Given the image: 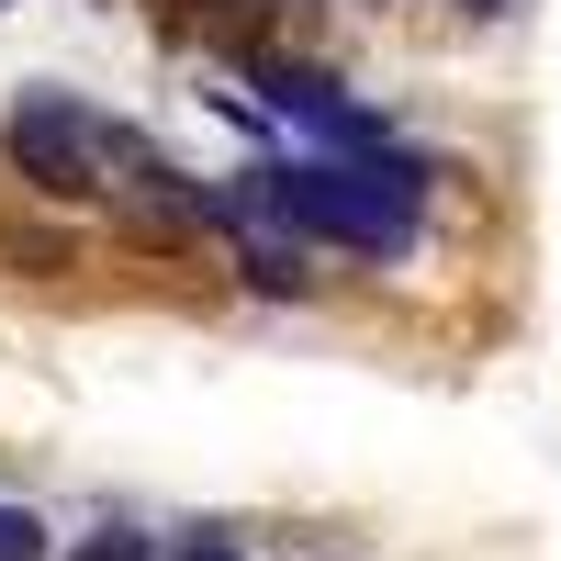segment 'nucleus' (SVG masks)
<instances>
[{
	"label": "nucleus",
	"instance_id": "1",
	"mask_svg": "<svg viewBox=\"0 0 561 561\" xmlns=\"http://www.w3.org/2000/svg\"><path fill=\"white\" fill-rule=\"evenodd\" d=\"M259 214L280 237H304L314 259H359V270H404L415 237H427V192H438V158L427 147H370V158H270L248 169Z\"/></svg>",
	"mask_w": 561,
	"mask_h": 561
},
{
	"label": "nucleus",
	"instance_id": "2",
	"mask_svg": "<svg viewBox=\"0 0 561 561\" xmlns=\"http://www.w3.org/2000/svg\"><path fill=\"white\" fill-rule=\"evenodd\" d=\"M0 169H12L45 214H102V203H113V169H102V135H90V102H79V90H45V79L0 113Z\"/></svg>",
	"mask_w": 561,
	"mask_h": 561
},
{
	"label": "nucleus",
	"instance_id": "3",
	"mask_svg": "<svg viewBox=\"0 0 561 561\" xmlns=\"http://www.w3.org/2000/svg\"><path fill=\"white\" fill-rule=\"evenodd\" d=\"M237 79L259 90V113L270 124H293L314 158H370V147H393V113L382 102H359V90L337 68H314V57H280V45H237Z\"/></svg>",
	"mask_w": 561,
	"mask_h": 561
},
{
	"label": "nucleus",
	"instance_id": "4",
	"mask_svg": "<svg viewBox=\"0 0 561 561\" xmlns=\"http://www.w3.org/2000/svg\"><path fill=\"white\" fill-rule=\"evenodd\" d=\"M225 270H237V293H259V304H314V293H325L314 248H304V237H280L270 214H259V225H237V237H225Z\"/></svg>",
	"mask_w": 561,
	"mask_h": 561
},
{
	"label": "nucleus",
	"instance_id": "5",
	"mask_svg": "<svg viewBox=\"0 0 561 561\" xmlns=\"http://www.w3.org/2000/svg\"><path fill=\"white\" fill-rule=\"evenodd\" d=\"M0 270H23V280L79 270V225H68V214H57V225H12V237H0Z\"/></svg>",
	"mask_w": 561,
	"mask_h": 561
},
{
	"label": "nucleus",
	"instance_id": "6",
	"mask_svg": "<svg viewBox=\"0 0 561 561\" xmlns=\"http://www.w3.org/2000/svg\"><path fill=\"white\" fill-rule=\"evenodd\" d=\"M57 561H158V539L113 517V528H90V539H79V550H57Z\"/></svg>",
	"mask_w": 561,
	"mask_h": 561
},
{
	"label": "nucleus",
	"instance_id": "7",
	"mask_svg": "<svg viewBox=\"0 0 561 561\" xmlns=\"http://www.w3.org/2000/svg\"><path fill=\"white\" fill-rule=\"evenodd\" d=\"M0 561H57V550H45V517H34V505H0Z\"/></svg>",
	"mask_w": 561,
	"mask_h": 561
},
{
	"label": "nucleus",
	"instance_id": "8",
	"mask_svg": "<svg viewBox=\"0 0 561 561\" xmlns=\"http://www.w3.org/2000/svg\"><path fill=\"white\" fill-rule=\"evenodd\" d=\"M158 561H248L237 539H192V550H158Z\"/></svg>",
	"mask_w": 561,
	"mask_h": 561
},
{
	"label": "nucleus",
	"instance_id": "9",
	"mask_svg": "<svg viewBox=\"0 0 561 561\" xmlns=\"http://www.w3.org/2000/svg\"><path fill=\"white\" fill-rule=\"evenodd\" d=\"M0 12H12V0H0Z\"/></svg>",
	"mask_w": 561,
	"mask_h": 561
}]
</instances>
